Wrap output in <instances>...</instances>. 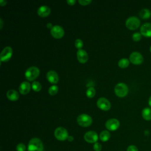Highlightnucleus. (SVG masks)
<instances>
[{
	"label": "nucleus",
	"instance_id": "nucleus-1",
	"mask_svg": "<svg viewBox=\"0 0 151 151\" xmlns=\"http://www.w3.org/2000/svg\"><path fill=\"white\" fill-rule=\"evenodd\" d=\"M43 144L38 138L31 139L28 145V151H43Z\"/></svg>",
	"mask_w": 151,
	"mask_h": 151
},
{
	"label": "nucleus",
	"instance_id": "nucleus-2",
	"mask_svg": "<svg viewBox=\"0 0 151 151\" xmlns=\"http://www.w3.org/2000/svg\"><path fill=\"white\" fill-rule=\"evenodd\" d=\"M40 74V70L35 66H31L27 69L25 72L26 79L29 81L34 80Z\"/></svg>",
	"mask_w": 151,
	"mask_h": 151
},
{
	"label": "nucleus",
	"instance_id": "nucleus-3",
	"mask_svg": "<svg viewBox=\"0 0 151 151\" xmlns=\"http://www.w3.org/2000/svg\"><path fill=\"white\" fill-rule=\"evenodd\" d=\"M125 24L128 29L134 30L140 26V21L137 17L135 16H131L126 20Z\"/></svg>",
	"mask_w": 151,
	"mask_h": 151
},
{
	"label": "nucleus",
	"instance_id": "nucleus-4",
	"mask_svg": "<svg viewBox=\"0 0 151 151\" xmlns=\"http://www.w3.org/2000/svg\"><path fill=\"white\" fill-rule=\"evenodd\" d=\"M128 87L124 83H119L114 87L115 94L120 97L126 96L128 93Z\"/></svg>",
	"mask_w": 151,
	"mask_h": 151
},
{
	"label": "nucleus",
	"instance_id": "nucleus-5",
	"mask_svg": "<svg viewBox=\"0 0 151 151\" xmlns=\"http://www.w3.org/2000/svg\"><path fill=\"white\" fill-rule=\"evenodd\" d=\"M92 118L87 114H81L77 118L78 124L82 127H88L92 123Z\"/></svg>",
	"mask_w": 151,
	"mask_h": 151
},
{
	"label": "nucleus",
	"instance_id": "nucleus-6",
	"mask_svg": "<svg viewBox=\"0 0 151 151\" xmlns=\"http://www.w3.org/2000/svg\"><path fill=\"white\" fill-rule=\"evenodd\" d=\"M54 136L57 140L60 141H64L68 137L67 130L63 127H57L54 131Z\"/></svg>",
	"mask_w": 151,
	"mask_h": 151
},
{
	"label": "nucleus",
	"instance_id": "nucleus-7",
	"mask_svg": "<svg viewBox=\"0 0 151 151\" xmlns=\"http://www.w3.org/2000/svg\"><path fill=\"white\" fill-rule=\"evenodd\" d=\"M12 49L10 46H6L1 52L0 54V59L1 61L6 62L8 61L12 57Z\"/></svg>",
	"mask_w": 151,
	"mask_h": 151
},
{
	"label": "nucleus",
	"instance_id": "nucleus-8",
	"mask_svg": "<svg viewBox=\"0 0 151 151\" xmlns=\"http://www.w3.org/2000/svg\"><path fill=\"white\" fill-rule=\"evenodd\" d=\"M129 61L134 64H140L143 61V57L141 53L138 51L132 52L129 56Z\"/></svg>",
	"mask_w": 151,
	"mask_h": 151
},
{
	"label": "nucleus",
	"instance_id": "nucleus-9",
	"mask_svg": "<svg viewBox=\"0 0 151 151\" xmlns=\"http://www.w3.org/2000/svg\"><path fill=\"white\" fill-rule=\"evenodd\" d=\"M50 33L54 38L59 39L63 37L64 34V31L62 27L56 25H54L50 29Z\"/></svg>",
	"mask_w": 151,
	"mask_h": 151
},
{
	"label": "nucleus",
	"instance_id": "nucleus-10",
	"mask_svg": "<svg viewBox=\"0 0 151 151\" xmlns=\"http://www.w3.org/2000/svg\"><path fill=\"white\" fill-rule=\"evenodd\" d=\"M97 107L102 110H109L111 107L110 102L105 97H100L97 101Z\"/></svg>",
	"mask_w": 151,
	"mask_h": 151
},
{
	"label": "nucleus",
	"instance_id": "nucleus-11",
	"mask_svg": "<svg viewBox=\"0 0 151 151\" xmlns=\"http://www.w3.org/2000/svg\"><path fill=\"white\" fill-rule=\"evenodd\" d=\"M106 127L111 131H114L117 130L119 126H120V122L119 121L116 119H110L106 122L105 124Z\"/></svg>",
	"mask_w": 151,
	"mask_h": 151
},
{
	"label": "nucleus",
	"instance_id": "nucleus-12",
	"mask_svg": "<svg viewBox=\"0 0 151 151\" xmlns=\"http://www.w3.org/2000/svg\"><path fill=\"white\" fill-rule=\"evenodd\" d=\"M98 134L94 131H88L84 136V140L88 143H96L98 140Z\"/></svg>",
	"mask_w": 151,
	"mask_h": 151
},
{
	"label": "nucleus",
	"instance_id": "nucleus-13",
	"mask_svg": "<svg viewBox=\"0 0 151 151\" xmlns=\"http://www.w3.org/2000/svg\"><path fill=\"white\" fill-rule=\"evenodd\" d=\"M140 33L145 37H151V23L145 22L140 27Z\"/></svg>",
	"mask_w": 151,
	"mask_h": 151
},
{
	"label": "nucleus",
	"instance_id": "nucleus-14",
	"mask_svg": "<svg viewBox=\"0 0 151 151\" xmlns=\"http://www.w3.org/2000/svg\"><path fill=\"white\" fill-rule=\"evenodd\" d=\"M47 79L49 82L52 84H55L58 81V76L56 71L54 70H50L47 72Z\"/></svg>",
	"mask_w": 151,
	"mask_h": 151
},
{
	"label": "nucleus",
	"instance_id": "nucleus-15",
	"mask_svg": "<svg viewBox=\"0 0 151 151\" xmlns=\"http://www.w3.org/2000/svg\"><path fill=\"white\" fill-rule=\"evenodd\" d=\"M77 57L78 61L81 63H85L88 60V54L87 52L82 49L78 50L77 52Z\"/></svg>",
	"mask_w": 151,
	"mask_h": 151
},
{
	"label": "nucleus",
	"instance_id": "nucleus-16",
	"mask_svg": "<svg viewBox=\"0 0 151 151\" xmlns=\"http://www.w3.org/2000/svg\"><path fill=\"white\" fill-rule=\"evenodd\" d=\"M51 12L50 8L47 5H41L37 9V14L39 16L45 17L50 15Z\"/></svg>",
	"mask_w": 151,
	"mask_h": 151
},
{
	"label": "nucleus",
	"instance_id": "nucleus-17",
	"mask_svg": "<svg viewBox=\"0 0 151 151\" xmlns=\"http://www.w3.org/2000/svg\"><path fill=\"white\" fill-rule=\"evenodd\" d=\"M31 89V84L28 81L22 82L19 86V91L21 94L25 95L28 94Z\"/></svg>",
	"mask_w": 151,
	"mask_h": 151
},
{
	"label": "nucleus",
	"instance_id": "nucleus-18",
	"mask_svg": "<svg viewBox=\"0 0 151 151\" xmlns=\"http://www.w3.org/2000/svg\"><path fill=\"white\" fill-rule=\"evenodd\" d=\"M6 97L11 101H16L19 98V94L16 90L11 89L6 92Z\"/></svg>",
	"mask_w": 151,
	"mask_h": 151
},
{
	"label": "nucleus",
	"instance_id": "nucleus-19",
	"mask_svg": "<svg viewBox=\"0 0 151 151\" xmlns=\"http://www.w3.org/2000/svg\"><path fill=\"white\" fill-rule=\"evenodd\" d=\"M139 15L142 19H147L151 16V11L147 8H143L139 11Z\"/></svg>",
	"mask_w": 151,
	"mask_h": 151
},
{
	"label": "nucleus",
	"instance_id": "nucleus-20",
	"mask_svg": "<svg viewBox=\"0 0 151 151\" xmlns=\"http://www.w3.org/2000/svg\"><path fill=\"white\" fill-rule=\"evenodd\" d=\"M142 116L146 120H151V109L149 107H145L142 110Z\"/></svg>",
	"mask_w": 151,
	"mask_h": 151
},
{
	"label": "nucleus",
	"instance_id": "nucleus-21",
	"mask_svg": "<svg viewBox=\"0 0 151 151\" xmlns=\"http://www.w3.org/2000/svg\"><path fill=\"white\" fill-rule=\"evenodd\" d=\"M100 139L103 142H106L109 140L110 137V134L107 130H103L99 136Z\"/></svg>",
	"mask_w": 151,
	"mask_h": 151
},
{
	"label": "nucleus",
	"instance_id": "nucleus-22",
	"mask_svg": "<svg viewBox=\"0 0 151 151\" xmlns=\"http://www.w3.org/2000/svg\"><path fill=\"white\" fill-rule=\"evenodd\" d=\"M129 63H130L129 60L126 58H123L118 61V65L122 68H126L129 65Z\"/></svg>",
	"mask_w": 151,
	"mask_h": 151
},
{
	"label": "nucleus",
	"instance_id": "nucleus-23",
	"mask_svg": "<svg viewBox=\"0 0 151 151\" xmlns=\"http://www.w3.org/2000/svg\"><path fill=\"white\" fill-rule=\"evenodd\" d=\"M31 87L35 91H40L41 90L42 86L40 82L34 81L31 84Z\"/></svg>",
	"mask_w": 151,
	"mask_h": 151
},
{
	"label": "nucleus",
	"instance_id": "nucleus-24",
	"mask_svg": "<svg viewBox=\"0 0 151 151\" xmlns=\"http://www.w3.org/2000/svg\"><path fill=\"white\" fill-rule=\"evenodd\" d=\"M86 96L89 98H93L96 94V91L94 87H90L86 90Z\"/></svg>",
	"mask_w": 151,
	"mask_h": 151
},
{
	"label": "nucleus",
	"instance_id": "nucleus-25",
	"mask_svg": "<svg viewBox=\"0 0 151 151\" xmlns=\"http://www.w3.org/2000/svg\"><path fill=\"white\" fill-rule=\"evenodd\" d=\"M58 90V87L56 85H52L51 86H50L48 88V93L50 95L53 96L55 95L57 93Z\"/></svg>",
	"mask_w": 151,
	"mask_h": 151
},
{
	"label": "nucleus",
	"instance_id": "nucleus-26",
	"mask_svg": "<svg viewBox=\"0 0 151 151\" xmlns=\"http://www.w3.org/2000/svg\"><path fill=\"white\" fill-rule=\"evenodd\" d=\"M74 45H75V47L77 48H78V50H80L83 47V42L80 39H77L75 41Z\"/></svg>",
	"mask_w": 151,
	"mask_h": 151
},
{
	"label": "nucleus",
	"instance_id": "nucleus-27",
	"mask_svg": "<svg viewBox=\"0 0 151 151\" xmlns=\"http://www.w3.org/2000/svg\"><path fill=\"white\" fill-rule=\"evenodd\" d=\"M142 34L140 32H136L132 34V39L135 41H138L141 39Z\"/></svg>",
	"mask_w": 151,
	"mask_h": 151
},
{
	"label": "nucleus",
	"instance_id": "nucleus-28",
	"mask_svg": "<svg viewBox=\"0 0 151 151\" xmlns=\"http://www.w3.org/2000/svg\"><path fill=\"white\" fill-rule=\"evenodd\" d=\"M101 145L99 143H95L93 145V149L95 151H100L101 150Z\"/></svg>",
	"mask_w": 151,
	"mask_h": 151
},
{
	"label": "nucleus",
	"instance_id": "nucleus-29",
	"mask_svg": "<svg viewBox=\"0 0 151 151\" xmlns=\"http://www.w3.org/2000/svg\"><path fill=\"white\" fill-rule=\"evenodd\" d=\"M25 146L23 143H19L17 146V151H25Z\"/></svg>",
	"mask_w": 151,
	"mask_h": 151
},
{
	"label": "nucleus",
	"instance_id": "nucleus-30",
	"mask_svg": "<svg viewBox=\"0 0 151 151\" xmlns=\"http://www.w3.org/2000/svg\"><path fill=\"white\" fill-rule=\"evenodd\" d=\"M91 2V0H78V2L82 5H87Z\"/></svg>",
	"mask_w": 151,
	"mask_h": 151
},
{
	"label": "nucleus",
	"instance_id": "nucleus-31",
	"mask_svg": "<svg viewBox=\"0 0 151 151\" xmlns=\"http://www.w3.org/2000/svg\"><path fill=\"white\" fill-rule=\"evenodd\" d=\"M127 151H138V149L136 146L130 145L127 147Z\"/></svg>",
	"mask_w": 151,
	"mask_h": 151
},
{
	"label": "nucleus",
	"instance_id": "nucleus-32",
	"mask_svg": "<svg viewBox=\"0 0 151 151\" xmlns=\"http://www.w3.org/2000/svg\"><path fill=\"white\" fill-rule=\"evenodd\" d=\"M67 2L70 5H73L76 3V1L75 0H67Z\"/></svg>",
	"mask_w": 151,
	"mask_h": 151
},
{
	"label": "nucleus",
	"instance_id": "nucleus-33",
	"mask_svg": "<svg viewBox=\"0 0 151 151\" xmlns=\"http://www.w3.org/2000/svg\"><path fill=\"white\" fill-rule=\"evenodd\" d=\"M6 4V1H4V0H0V5L1 6H4Z\"/></svg>",
	"mask_w": 151,
	"mask_h": 151
},
{
	"label": "nucleus",
	"instance_id": "nucleus-34",
	"mask_svg": "<svg viewBox=\"0 0 151 151\" xmlns=\"http://www.w3.org/2000/svg\"><path fill=\"white\" fill-rule=\"evenodd\" d=\"M73 139H74V138H73V137L72 136H68V137L67 138V140L68 141H70V142H72L73 140Z\"/></svg>",
	"mask_w": 151,
	"mask_h": 151
},
{
	"label": "nucleus",
	"instance_id": "nucleus-35",
	"mask_svg": "<svg viewBox=\"0 0 151 151\" xmlns=\"http://www.w3.org/2000/svg\"><path fill=\"white\" fill-rule=\"evenodd\" d=\"M52 27H53V26H52V24H51V23H50V22L47 24V27L48 28H51V29Z\"/></svg>",
	"mask_w": 151,
	"mask_h": 151
},
{
	"label": "nucleus",
	"instance_id": "nucleus-36",
	"mask_svg": "<svg viewBox=\"0 0 151 151\" xmlns=\"http://www.w3.org/2000/svg\"><path fill=\"white\" fill-rule=\"evenodd\" d=\"M148 103L149 104V106L151 107V96H150V97L149 98V100H148Z\"/></svg>",
	"mask_w": 151,
	"mask_h": 151
},
{
	"label": "nucleus",
	"instance_id": "nucleus-37",
	"mask_svg": "<svg viewBox=\"0 0 151 151\" xmlns=\"http://www.w3.org/2000/svg\"><path fill=\"white\" fill-rule=\"evenodd\" d=\"M0 21H1V29H2V25H3V21H2V18H1L0 19Z\"/></svg>",
	"mask_w": 151,
	"mask_h": 151
},
{
	"label": "nucleus",
	"instance_id": "nucleus-38",
	"mask_svg": "<svg viewBox=\"0 0 151 151\" xmlns=\"http://www.w3.org/2000/svg\"><path fill=\"white\" fill-rule=\"evenodd\" d=\"M150 51L151 52V45H150Z\"/></svg>",
	"mask_w": 151,
	"mask_h": 151
}]
</instances>
